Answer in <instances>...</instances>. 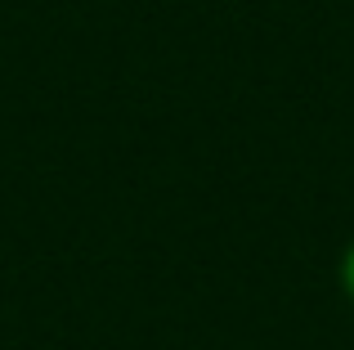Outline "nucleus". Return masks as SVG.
Wrapping results in <instances>:
<instances>
[{
  "mask_svg": "<svg viewBox=\"0 0 354 350\" xmlns=\"http://www.w3.org/2000/svg\"><path fill=\"white\" fill-rule=\"evenodd\" d=\"M337 279H341V292H346V301L354 306V238H350V247H346V252H341Z\"/></svg>",
  "mask_w": 354,
  "mask_h": 350,
  "instance_id": "f257e3e1",
  "label": "nucleus"
}]
</instances>
